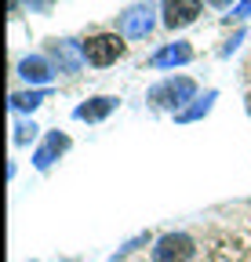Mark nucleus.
I'll return each instance as SVG.
<instances>
[{"label": "nucleus", "instance_id": "f03ea898", "mask_svg": "<svg viewBox=\"0 0 251 262\" xmlns=\"http://www.w3.org/2000/svg\"><path fill=\"white\" fill-rule=\"evenodd\" d=\"M193 95H197V84H193L190 77H178V80L156 84V88L149 91V102H153L156 110H175V106H182V102H190Z\"/></svg>", "mask_w": 251, "mask_h": 262}, {"label": "nucleus", "instance_id": "9b49d317", "mask_svg": "<svg viewBox=\"0 0 251 262\" xmlns=\"http://www.w3.org/2000/svg\"><path fill=\"white\" fill-rule=\"evenodd\" d=\"M48 98V91H22V95H11V106L15 110H37Z\"/></svg>", "mask_w": 251, "mask_h": 262}, {"label": "nucleus", "instance_id": "6e6552de", "mask_svg": "<svg viewBox=\"0 0 251 262\" xmlns=\"http://www.w3.org/2000/svg\"><path fill=\"white\" fill-rule=\"evenodd\" d=\"M51 55L62 62V70H66V73H77V66H80V58H84V51L73 48V40H55V44H51Z\"/></svg>", "mask_w": 251, "mask_h": 262}, {"label": "nucleus", "instance_id": "0eeeda50", "mask_svg": "<svg viewBox=\"0 0 251 262\" xmlns=\"http://www.w3.org/2000/svg\"><path fill=\"white\" fill-rule=\"evenodd\" d=\"M193 58V48L190 44H171V48H164V51H156L153 58H149V66H182V62H190Z\"/></svg>", "mask_w": 251, "mask_h": 262}, {"label": "nucleus", "instance_id": "ddd939ff", "mask_svg": "<svg viewBox=\"0 0 251 262\" xmlns=\"http://www.w3.org/2000/svg\"><path fill=\"white\" fill-rule=\"evenodd\" d=\"M211 98H215V91H211V95L204 98V102H200V106H193L190 113H182V120H193V117H200V113H208V106H211Z\"/></svg>", "mask_w": 251, "mask_h": 262}, {"label": "nucleus", "instance_id": "9d476101", "mask_svg": "<svg viewBox=\"0 0 251 262\" xmlns=\"http://www.w3.org/2000/svg\"><path fill=\"white\" fill-rule=\"evenodd\" d=\"M66 149H70V139H66V135H58V131H51L48 142H44V149L37 153V168H48V164H51L58 153H66Z\"/></svg>", "mask_w": 251, "mask_h": 262}, {"label": "nucleus", "instance_id": "f8f14e48", "mask_svg": "<svg viewBox=\"0 0 251 262\" xmlns=\"http://www.w3.org/2000/svg\"><path fill=\"white\" fill-rule=\"evenodd\" d=\"M33 135H37V127H33V124H18V127H15V142H18V146L33 142Z\"/></svg>", "mask_w": 251, "mask_h": 262}, {"label": "nucleus", "instance_id": "2eb2a0df", "mask_svg": "<svg viewBox=\"0 0 251 262\" xmlns=\"http://www.w3.org/2000/svg\"><path fill=\"white\" fill-rule=\"evenodd\" d=\"M29 8H37V11H48V0H26Z\"/></svg>", "mask_w": 251, "mask_h": 262}, {"label": "nucleus", "instance_id": "dca6fc26", "mask_svg": "<svg viewBox=\"0 0 251 262\" xmlns=\"http://www.w3.org/2000/svg\"><path fill=\"white\" fill-rule=\"evenodd\" d=\"M208 4H215V8H230L233 0H208Z\"/></svg>", "mask_w": 251, "mask_h": 262}, {"label": "nucleus", "instance_id": "423d86ee", "mask_svg": "<svg viewBox=\"0 0 251 262\" xmlns=\"http://www.w3.org/2000/svg\"><path fill=\"white\" fill-rule=\"evenodd\" d=\"M113 106H117V98H109V95L87 98L84 106H77V120H102V117H109V113H113Z\"/></svg>", "mask_w": 251, "mask_h": 262}, {"label": "nucleus", "instance_id": "4468645a", "mask_svg": "<svg viewBox=\"0 0 251 262\" xmlns=\"http://www.w3.org/2000/svg\"><path fill=\"white\" fill-rule=\"evenodd\" d=\"M251 15V0H240V4L233 8V18H247Z\"/></svg>", "mask_w": 251, "mask_h": 262}, {"label": "nucleus", "instance_id": "39448f33", "mask_svg": "<svg viewBox=\"0 0 251 262\" xmlns=\"http://www.w3.org/2000/svg\"><path fill=\"white\" fill-rule=\"evenodd\" d=\"M204 8V0H164V26L168 29H182L190 26Z\"/></svg>", "mask_w": 251, "mask_h": 262}, {"label": "nucleus", "instance_id": "7ed1b4c3", "mask_svg": "<svg viewBox=\"0 0 251 262\" xmlns=\"http://www.w3.org/2000/svg\"><path fill=\"white\" fill-rule=\"evenodd\" d=\"M193 255H197V244L190 233H168V237L156 241L149 258L153 262H193Z\"/></svg>", "mask_w": 251, "mask_h": 262}, {"label": "nucleus", "instance_id": "20e7f679", "mask_svg": "<svg viewBox=\"0 0 251 262\" xmlns=\"http://www.w3.org/2000/svg\"><path fill=\"white\" fill-rule=\"evenodd\" d=\"M149 29H153V8L149 4H131L120 15V37L142 40V37H149Z\"/></svg>", "mask_w": 251, "mask_h": 262}, {"label": "nucleus", "instance_id": "1a4fd4ad", "mask_svg": "<svg viewBox=\"0 0 251 262\" xmlns=\"http://www.w3.org/2000/svg\"><path fill=\"white\" fill-rule=\"evenodd\" d=\"M18 77H26L29 84H44V80H51V66H48V58H22Z\"/></svg>", "mask_w": 251, "mask_h": 262}, {"label": "nucleus", "instance_id": "f257e3e1", "mask_svg": "<svg viewBox=\"0 0 251 262\" xmlns=\"http://www.w3.org/2000/svg\"><path fill=\"white\" fill-rule=\"evenodd\" d=\"M80 51H84V58L91 66L102 70V66H113L124 55V37H117V33H95V37H87L80 44Z\"/></svg>", "mask_w": 251, "mask_h": 262}]
</instances>
